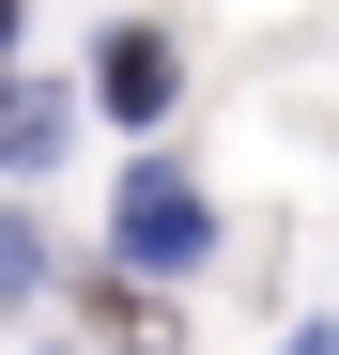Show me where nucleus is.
I'll list each match as a JSON object with an SVG mask.
<instances>
[{
  "instance_id": "2",
  "label": "nucleus",
  "mask_w": 339,
  "mask_h": 355,
  "mask_svg": "<svg viewBox=\"0 0 339 355\" xmlns=\"http://www.w3.org/2000/svg\"><path fill=\"white\" fill-rule=\"evenodd\" d=\"M170 78H185V62H170V31H108V46H93L108 124H154V108H170Z\"/></svg>"
},
{
  "instance_id": "5",
  "label": "nucleus",
  "mask_w": 339,
  "mask_h": 355,
  "mask_svg": "<svg viewBox=\"0 0 339 355\" xmlns=\"http://www.w3.org/2000/svg\"><path fill=\"white\" fill-rule=\"evenodd\" d=\"M0 46H16V0H0Z\"/></svg>"
},
{
  "instance_id": "3",
  "label": "nucleus",
  "mask_w": 339,
  "mask_h": 355,
  "mask_svg": "<svg viewBox=\"0 0 339 355\" xmlns=\"http://www.w3.org/2000/svg\"><path fill=\"white\" fill-rule=\"evenodd\" d=\"M62 124H77V108L16 78V93H0V170H46V155H62Z\"/></svg>"
},
{
  "instance_id": "4",
  "label": "nucleus",
  "mask_w": 339,
  "mask_h": 355,
  "mask_svg": "<svg viewBox=\"0 0 339 355\" xmlns=\"http://www.w3.org/2000/svg\"><path fill=\"white\" fill-rule=\"evenodd\" d=\"M93 324H108V340H124V355H170V309H154V293H139V278H108V263H93Z\"/></svg>"
},
{
  "instance_id": "1",
  "label": "nucleus",
  "mask_w": 339,
  "mask_h": 355,
  "mask_svg": "<svg viewBox=\"0 0 339 355\" xmlns=\"http://www.w3.org/2000/svg\"><path fill=\"white\" fill-rule=\"evenodd\" d=\"M108 232H124V263H201V248H216V216H201L185 170H139V186L108 201Z\"/></svg>"
}]
</instances>
